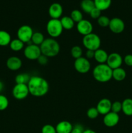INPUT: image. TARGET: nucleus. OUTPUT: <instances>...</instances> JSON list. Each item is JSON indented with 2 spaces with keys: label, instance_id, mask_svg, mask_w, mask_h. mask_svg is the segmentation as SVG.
<instances>
[{
  "label": "nucleus",
  "instance_id": "nucleus-7",
  "mask_svg": "<svg viewBox=\"0 0 132 133\" xmlns=\"http://www.w3.org/2000/svg\"><path fill=\"white\" fill-rule=\"evenodd\" d=\"M24 55L27 59L31 61H34L37 60L40 55H41L40 47L38 45H34V44H28L26 48H25Z\"/></svg>",
  "mask_w": 132,
  "mask_h": 133
},
{
  "label": "nucleus",
  "instance_id": "nucleus-16",
  "mask_svg": "<svg viewBox=\"0 0 132 133\" xmlns=\"http://www.w3.org/2000/svg\"><path fill=\"white\" fill-rule=\"evenodd\" d=\"M6 67L12 71H16L21 68L22 61L19 57L12 56L9 57L6 61Z\"/></svg>",
  "mask_w": 132,
  "mask_h": 133
},
{
  "label": "nucleus",
  "instance_id": "nucleus-14",
  "mask_svg": "<svg viewBox=\"0 0 132 133\" xmlns=\"http://www.w3.org/2000/svg\"><path fill=\"white\" fill-rule=\"evenodd\" d=\"M111 104L112 103L111 101L107 98H103L100 100L97 105V109L99 114L104 116L111 112Z\"/></svg>",
  "mask_w": 132,
  "mask_h": 133
},
{
  "label": "nucleus",
  "instance_id": "nucleus-41",
  "mask_svg": "<svg viewBox=\"0 0 132 133\" xmlns=\"http://www.w3.org/2000/svg\"><path fill=\"white\" fill-rule=\"evenodd\" d=\"M4 88V84L2 81H0V92H2Z\"/></svg>",
  "mask_w": 132,
  "mask_h": 133
},
{
  "label": "nucleus",
  "instance_id": "nucleus-12",
  "mask_svg": "<svg viewBox=\"0 0 132 133\" xmlns=\"http://www.w3.org/2000/svg\"><path fill=\"white\" fill-rule=\"evenodd\" d=\"M76 28H77L78 32L80 35H84V36L93 32V26L89 20L83 19L80 22L77 23Z\"/></svg>",
  "mask_w": 132,
  "mask_h": 133
},
{
  "label": "nucleus",
  "instance_id": "nucleus-25",
  "mask_svg": "<svg viewBox=\"0 0 132 133\" xmlns=\"http://www.w3.org/2000/svg\"><path fill=\"white\" fill-rule=\"evenodd\" d=\"M9 46L14 51H19L24 48V43L18 38H16L11 40Z\"/></svg>",
  "mask_w": 132,
  "mask_h": 133
},
{
  "label": "nucleus",
  "instance_id": "nucleus-31",
  "mask_svg": "<svg viewBox=\"0 0 132 133\" xmlns=\"http://www.w3.org/2000/svg\"><path fill=\"white\" fill-rule=\"evenodd\" d=\"M9 105V101L5 96L0 94V111H3L7 109Z\"/></svg>",
  "mask_w": 132,
  "mask_h": 133
},
{
  "label": "nucleus",
  "instance_id": "nucleus-35",
  "mask_svg": "<svg viewBox=\"0 0 132 133\" xmlns=\"http://www.w3.org/2000/svg\"><path fill=\"white\" fill-rule=\"evenodd\" d=\"M101 10H99L97 8L94 7L93 10L91 11V12L89 13L90 14V16L93 19H98L100 16H101Z\"/></svg>",
  "mask_w": 132,
  "mask_h": 133
},
{
  "label": "nucleus",
  "instance_id": "nucleus-30",
  "mask_svg": "<svg viewBox=\"0 0 132 133\" xmlns=\"http://www.w3.org/2000/svg\"><path fill=\"white\" fill-rule=\"evenodd\" d=\"M97 22L98 24L99 25L100 27H109L110 22V19L108 17L106 16H102L101 15L99 18L97 19Z\"/></svg>",
  "mask_w": 132,
  "mask_h": 133
},
{
  "label": "nucleus",
  "instance_id": "nucleus-19",
  "mask_svg": "<svg viewBox=\"0 0 132 133\" xmlns=\"http://www.w3.org/2000/svg\"><path fill=\"white\" fill-rule=\"evenodd\" d=\"M122 111L126 116H132V99L126 98L122 102Z\"/></svg>",
  "mask_w": 132,
  "mask_h": 133
},
{
  "label": "nucleus",
  "instance_id": "nucleus-27",
  "mask_svg": "<svg viewBox=\"0 0 132 133\" xmlns=\"http://www.w3.org/2000/svg\"><path fill=\"white\" fill-rule=\"evenodd\" d=\"M31 77L27 74H19L16 75L15 81L16 84H28Z\"/></svg>",
  "mask_w": 132,
  "mask_h": 133
},
{
  "label": "nucleus",
  "instance_id": "nucleus-28",
  "mask_svg": "<svg viewBox=\"0 0 132 133\" xmlns=\"http://www.w3.org/2000/svg\"><path fill=\"white\" fill-rule=\"evenodd\" d=\"M82 49L79 45H75L71 49V55L75 59H77L82 57Z\"/></svg>",
  "mask_w": 132,
  "mask_h": 133
},
{
  "label": "nucleus",
  "instance_id": "nucleus-9",
  "mask_svg": "<svg viewBox=\"0 0 132 133\" xmlns=\"http://www.w3.org/2000/svg\"><path fill=\"white\" fill-rule=\"evenodd\" d=\"M75 69L78 73L82 74H85L89 72L91 69V64L89 60L85 57H80V58L75 59L74 62Z\"/></svg>",
  "mask_w": 132,
  "mask_h": 133
},
{
  "label": "nucleus",
  "instance_id": "nucleus-36",
  "mask_svg": "<svg viewBox=\"0 0 132 133\" xmlns=\"http://www.w3.org/2000/svg\"><path fill=\"white\" fill-rule=\"evenodd\" d=\"M84 131V127L80 124H76L72 127L71 133H83Z\"/></svg>",
  "mask_w": 132,
  "mask_h": 133
},
{
  "label": "nucleus",
  "instance_id": "nucleus-23",
  "mask_svg": "<svg viewBox=\"0 0 132 133\" xmlns=\"http://www.w3.org/2000/svg\"><path fill=\"white\" fill-rule=\"evenodd\" d=\"M94 6L101 11L106 10L109 8L111 5V0H93Z\"/></svg>",
  "mask_w": 132,
  "mask_h": 133
},
{
  "label": "nucleus",
  "instance_id": "nucleus-32",
  "mask_svg": "<svg viewBox=\"0 0 132 133\" xmlns=\"http://www.w3.org/2000/svg\"><path fill=\"white\" fill-rule=\"evenodd\" d=\"M98 115H99V112H98L97 107H91L87 111V116L88 118L91 119L97 118Z\"/></svg>",
  "mask_w": 132,
  "mask_h": 133
},
{
  "label": "nucleus",
  "instance_id": "nucleus-17",
  "mask_svg": "<svg viewBox=\"0 0 132 133\" xmlns=\"http://www.w3.org/2000/svg\"><path fill=\"white\" fill-rule=\"evenodd\" d=\"M72 125L68 121H62L56 126V133H71L72 129Z\"/></svg>",
  "mask_w": 132,
  "mask_h": 133
},
{
  "label": "nucleus",
  "instance_id": "nucleus-8",
  "mask_svg": "<svg viewBox=\"0 0 132 133\" xmlns=\"http://www.w3.org/2000/svg\"><path fill=\"white\" fill-rule=\"evenodd\" d=\"M29 94L27 84H16L12 89V96L18 100L25 99Z\"/></svg>",
  "mask_w": 132,
  "mask_h": 133
},
{
  "label": "nucleus",
  "instance_id": "nucleus-10",
  "mask_svg": "<svg viewBox=\"0 0 132 133\" xmlns=\"http://www.w3.org/2000/svg\"><path fill=\"white\" fill-rule=\"evenodd\" d=\"M122 57L120 54L118 53H112L108 55L106 64L110 68L114 70V69L120 68L122 64Z\"/></svg>",
  "mask_w": 132,
  "mask_h": 133
},
{
  "label": "nucleus",
  "instance_id": "nucleus-1",
  "mask_svg": "<svg viewBox=\"0 0 132 133\" xmlns=\"http://www.w3.org/2000/svg\"><path fill=\"white\" fill-rule=\"evenodd\" d=\"M29 94L35 97H42L47 94L49 85L44 78L40 76L31 77L28 84Z\"/></svg>",
  "mask_w": 132,
  "mask_h": 133
},
{
  "label": "nucleus",
  "instance_id": "nucleus-6",
  "mask_svg": "<svg viewBox=\"0 0 132 133\" xmlns=\"http://www.w3.org/2000/svg\"><path fill=\"white\" fill-rule=\"evenodd\" d=\"M33 33L34 32L32 27L28 25H23L18 29L17 31V36L19 40L25 44L31 41Z\"/></svg>",
  "mask_w": 132,
  "mask_h": 133
},
{
  "label": "nucleus",
  "instance_id": "nucleus-3",
  "mask_svg": "<svg viewBox=\"0 0 132 133\" xmlns=\"http://www.w3.org/2000/svg\"><path fill=\"white\" fill-rule=\"evenodd\" d=\"M40 47L41 54L46 56L48 58L56 57L60 50L59 43L53 38L45 39Z\"/></svg>",
  "mask_w": 132,
  "mask_h": 133
},
{
  "label": "nucleus",
  "instance_id": "nucleus-34",
  "mask_svg": "<svg viewBox=\"0 0 132 133\" xmlns=\"http://www.w3.org/2000/svg\"><path fill=\"white\" fill-rule=\"evenodd\" d=\"M41 133H56V128L52 125H45L41 129Z\"/></svg>",
  "mask_w": 132,
  "mask_h": 133
},
{
  "label": "nucleus",
  "instance_id": "nucleus-20",
  "mask_svg": "<svg viewBox=\"0 0 132 133\" xmlns=\"http://www.w3.org/2000/svg\"><path fill=\"white\" fill-rule=\"evenodd\" d=\"M126 77V72L123 68L120 67L113 70L112 78H113L115 81H122L124 80Z\"/></svg>",
  "mask_w": 132,
  "mask_h": 133
},
{
  "label": "nucleus",
  "instance_id": "nucleus-37",
  "mask_svg": "<svg viewBox=\"0 0 132 133\" xmlns=\"http://www.w3.org/2000/svg\"><path fill=\"white\" fill-rule=\"evenodd\" d=\"M124 62L128 66H131L132 67V55L128 54L124 57Z\"/></svg>",
  "mask_w": 132,
  "mask_h": 133
},
{
  "label": "nucleus",
  "instance_id": "nucleus-11",
  "mask_svg": "<svg viewBox=\"0 0 132 133\" xmlns=\"http://www.w3.org/2000/svg\"><path fill=\"white\" fill-rule=\"evenodd\" d=\"M109 28L110 31L115 34H120L124 31L125 24L124 21L119 18H113L110 19Z\"/></svg>",
  "mask_w": 132,
  "mask_h": 133
},
{
  "label": "nucleus",
  "instance_id": "nucleus-39",
  "mask_svg": "<svg viewBox=\"0 0 132 133\" xmlns=\"http://www.w3.org/2000/svg\"><path fill=\"white\" fill-rule=\"evenodd\" d=\"M94 51H95L92 50H87L86 53H85V58L87 59H91V58H94Z\"/></svg>",
  "mask_w": 132,
  "mask_h": 133
},
{
  "label": "nucleus",
  "instance_id": "nucleus-15",
  "mask_svg": "<svg viewBox=\"0 0 132 133\" xmlns=\"http://www.w3.org/2000/svg\"><path fill=\"white\" fill-rule=\"evenodd\" d=\"M48 12L51 19H59L63 14V7L58 3H54L50 5Z\"/></svg>",
  "mask_w": 132,
  "mask_h": 133
},
{
  "label": "nucleus",
  "instance_id": "nucleus-33",
  "mask_svg": "<svg viewBox=\"0 0 132 133\" xmlns=\"http://www.w3.org/2000/svg\"><path fill=\"white\" fill-rule=\"evenodd\" d=\"M122 110V103L120 101H115L111 104V111L118 114Z\"/></svg>",
  "mask_w": 132,
  "mask_h": 133
},
{
  "label": "nucleus",
  "instance_id": "nucleus-26",
  "mask_svg": "<svg viewBox=\"0 0 132 133\" xmlns=\"http://www.w3.org/2000/svg\"><path fill=\"white\" fill-rule=\"evenodd\" d=\"M45 40L43 35L40 32H35L32 35V38H31V42L33 44L36 45L40 46L43 41Z\"/></svg>",
  "mask_w": 132,
  "mask_h": 133
},
{
  "label": "nucleus",
  "instance_id": "nucleus-42",
  "mask_svg": "<svg viewBox=\"0 0 132 133\" xmlns=\"http://www.w3.org/2000/svg\"><path fill=\"white\" fill-rule=\"evenodd\" d=\"M131 85H132V81H131Z\"/></svg>",
  "mask_w": 132,
  "mask_h": 133
},
{
  "label": "nucleus",
  "instance_id": "nucleus-38",
  "mask_svg": "<svg viewBox=\"0 0 132 133\" xmlns=\"http://www.w3.org/2000/svg\"><path fill=\"white\" fill-rule=\"evenodd\" d=\"M38 62L41 65H45L48 62V57L41 54L38 58Z\"/></svg>",
  "mask_w": 132,
  "mask_h": 133
},
{
  "label": "nucleus",
  "instance_id": "nucleus-5",
  "mask_svg": "<svg viewBox=\"0 0 132 133\" xmlns=\"http://www.w3.org/2000/svg\"><path fill=\"white\" fill-rule=\"evenodd\" d=\"M47 31L53 38H58L63 32V27L60 19H50L47 23Z\"/></svg>",
  "mask_w": 132,
  "mask_h": 133
},
{
  "label": "nucleus",
  "instance_id": "nucleus-4",
  "mask_svg": "<svg viewBox=\"0 0 132 133\" xmlns=\"http://www.w3.org/2000/svg\"><path fill=\"white\" fill-rule=\"evenodd\" d=\"M82 43L87 50L96 51L100 49L101 45V40L98 35L92 32L84 36Z\"/></svg>",
  "mask_w": 132,
  "mask_h": 133
},
{
  "label": "nucleus",
  "instance_id": "nucleus-2",
  "mask_svg": "<svg viewBox=\"0 0 132 133\" xmlns=\"http://www.w3.org/2000/svg\"><path fill=\"white\" fill-rule=\"evenodd\" d=\"M113 70L106 64H98L93 70L94 79L100 83H106L112 79Z\"/></svg>",
  "mask_w": 132,
  "mask_h": 133
},
{
  "label": "nucleus",
  "instance_id": "nucleus-18",
  "mask_svg": "<svg viewBox=\"0 0 132 133\" xmlns=\"http://www.w3.org/2000/svg\"><path fill=\"white\" fill-rule=\"evenodd\" d=\"M109 55L105 50L98 49L94 51V58L98 64H106Z\"/></svg>",
  "mask_w": 132,
  "mask_h": 133
},
{
  "label": "nucleus",
  "instance_id": "nucleus-24",
  "mask_svg": "<svg viewBox=\"0 0 132 133\" xmlns=\"http://www.w3.org/2000/svg\"><path fill=\"white\" fill-rule=\"evenodd\" d=\"M61 23L63 29H72L75 26V22L70 16H63L60 19Z\"/></svg>",
  "mask_w": 132,
  "mask_h": 133
},
{
  "label": "nucleus",
  "instance_id": "nucleus-29",
  "mask_svg": "<svg viewBox=\"0 0 132 133\" xmlns=\"http://www.w3.org/2000/svg\"><path fill=\"white\" fill-rule=\"evenodd\" d=\"M70 17L72 18L75 23H78L83 19V15L82 12L79 10H76V9L73 10L71 12Z\"/></svg>",
  "mask_w": 132,
  "mask_h": 133
},
{
  "label": "nucleus",
  "instance_id": "nucleus-40",
  "mask_svg": "<svg viewBox=\"0 0 132 133\" xmlns=\"http://www.w3.org/2000/svg\"><path fill=\"white\" fill-rule=\"evenodd\" d=\"M83 133H97V132L91 129H86V130H84V132Z\"/></svg>",
  "mask_w": 132,
  "mask_h": 133
},
{
  "label": "nucleus",
  "instance_id": "nucleus-22",
  "mask_svg": "<svg viewBox=\"0 0 132 133\" xmlns=\"http://www.w3.org/2000/svg\"><path fill=\"white\" fill-rule=\"evenodd\" d=\"M80 7L84 12L89 14L91 11L95 7L94 1L93 0H82L80 3Z\"/></svg>",
  "mask_w": 132,
  "mask_h": 133
},
{
  "label": "nucleus",
  "instance_id": "nucleus-21",
  "mask_svg": "<svg viewBox=\"0 0 132 133\" xmlns=\"http://www.w3.org/2000/svg\"><path fill=\"white\" fill-rule=\"evenodd\" d=\"M10 35L6 31L0 30V46H6L11 42Z\"/></svg>",
  "mask_w": 132,
  "mask_h": 133
},
{
  "label": "nucleus",
  "instance_id": "nucleus-13",
  "mask_svg": "<svg viewBox=\"0 0 132 133\" xmlns=\"http://www.w3.org/2000/svg\"><path fill=\"white\" fill-rule=\"evenodd\" d=\"M119 120H120V117L119 114L111 111L104 115L103 122L106 127H113L119 123Z\"/></svg>",
  "mask_w": 132,
  "mask_h": 133
}]
</instances>
